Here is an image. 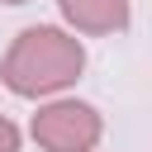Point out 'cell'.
Segmentation results:
<instances>
[{
	"instance_id": "6da1fadb",
	"label": "cell",
	"mask_w": 152,
	"mask_h": 152,
	"mask_svg": "<svg viewBox=\"0 0 152 152\" xmlns=\"http://www.w3.org/2000/svg\"><path fill=\"white\" fill-rule=\"evenodd\" d=\"M81 66H86V52L76 38H66L62 28H24L0 66V81L14 95H52L71 86Z\"/></svg>"
},
{
	"instance_id": "7a4b0ae2",
	"label": "cell",
	"mask_w": 152,
	"mask_h": 152,
	"mask_svg": "<svg viewBox=\"0 0 152 152\" xmlns=\"http://www.w3.org/2000/svg\"><path fill=\"white\" fill-rule=\"evenodd\" d=\"M33 138L48 152H90L100 142V114L76 100H57L33 114Z\"/></svg>"
},
{
	"instance_id": "3957f363",
	"label": "cell",
	"mask_w": 152,
	"mask_h": 152,
	"mask_svg": "<svg viewBox=\"0 0 152 152\" xmlns=\"http://www.w3.org/2000/svg\"><path fill=\"white\" fill-rule=\"evenodd\" d=\"M62 14L81 33H114L128 24V0H62Z\"/></svg>"
},
{
	"instance_id": "277c9868",
	"label": "cell",
	"mask_w": 152,
	"mask_h": 152,
	"mask_svg": "<svg viewBox=\"0 0 152 152\" xmlns=\"http://www.w3.org/2000/svg\"><path fill=\"white\" fill-rule=\"evenodd\" d=\"M0 152H19V128L10 119H0Z\"/></svg>"
},
{
	"instance_id": "5b68a950",
	"label": "cell",
	"mask_w": 152,
	"mask_h": 152,
	"mask_svg": "<svg viewBox=\"0 0 152 152\" xmlns=\"http://www.w3.org/2000/svg\"><path fill=\"white\" fill-rule=\"evenodd\" d=\"M5 5H24V0H5Z\"/></svg>"
}]
</instances>
